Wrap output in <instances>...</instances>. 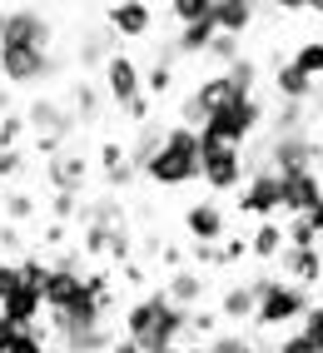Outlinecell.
I'll return each instance as SVG.
<instances>
[{
	"instance_id": "ffe728a7",
	"label": "cell",
	"mask_w": 323,
	"mask_h": 353,
	"mask_svg": "<svg viewBox=\"0 0 323 353\" xmlns=\"http://www.w3.org/2000/svg\"><path fill=\"white\" fill-rule=\"evenodd\" d=\"M284 249H289V234H284V224H279V219H259V224L249 229V259H259L264 269L279 264Z\"/></svg>"
},
{
	"instance_id": "ba28073f",
	"label": "cell",
	"mask_w": 323,
	"mask_h": 353,
	"mask_svg": "<svg viewBox=\"0 0 323 353\" xmlns=\"http://www.w3.org/2000/svg\"><path fill=\"white\" fill-rule=\"evenodd\" d=\"M318 139L304 130V134H273L269 139V154H259L253 164H269L273 174H298V170H318ZM249 164V170H253Z\"/></svg>"
},
{
	"instance_id": "f1b7e54d",
	"label": "cell",
	"mask_w": 323,
	"mask_h": 353,
	"mask_svg": "<svg viewBox=\"0 0 323 353\" xmlns=\"http://www.w3.org/2000/svg\"><path fill=\"white\" fill-rule=\"evenodd\" d=\"M289 60H293L298 70H304V75H309L313 85L323 80V40H304V45H298V50H293Z\"/></svg>"
},
{
	"instance_id": "8d00e7d4",
	"label": "cell",
	"mask_w": 323,
	"mask_h": 353,
	"mask_svg": "<svg viewBox=\"0 0 323 353\" xmlns=\"http://www.w3.org/2000/svg\"><path fill=\"white\" fill-rule=\"evenodd\" d=\"M284 234H289V249H313V244H318V234H313L309 214H298V219H289V224H284Z\"/></svg>"
},
{
	"instance_id": "d4e9b609",
	"label": "cell",
	"mask_w": 323,
	"mask_h": 353,
	"mask_svg": "<svg viewBox=\"0 0 323 353\" xmlns=\"http://www.w3.org/2000/svg\"><path fill=\"white\" fill-rule=\"evenodd\" d=\"M35 214H40V199L30 190H6L0 194V219L6 224H30Z\"/></svg>"
},
{
	"instance_id": "7a4b0ae2",
	"label": "cell",
	"mask_w": 323,
	"mask_h": 353,
	"mask_svg": "<svg viewBox=\"0 0 323 353\" xmlns=\"http://www.w3.org/2000/svg\"><path fill=\"white\" fill-rule=\"evenodd\" d=\"M253 85H259V65H253L249 55L234 60L229 70H219V75H204L189 95L179 100V120L174 125H189V130H204V120H209L214 110L234 105V100H249Z\"/></svg>"
},
{
	"instance_id": "484cf974",
	"label": "cell",
	"mask_w": 323,
	"mask_h": 353,
	"mask_svg": "<svg viewBox=\"0 0 323 353\" xmlns=\"http://www.w3.org/2000/svg\"><path fill=\"white\" fill-rule=\"evenodd\" d=\"M204 353H259V339L244 334V328H219V334L204 343Z\"/></svg>"
},
{
	"instance_id": "9f6ffc18",
	"label": "cell",
	"mask_w": 323,
	"mask_h": 353,
	"mask_svg": "<svg viewBox=\"0 0 323 353\" xmlns=\"http://www.w3.org/2000/svg\"><path fill=\"white\" fill-rule=\"evenodd\" d=\"M259 353H273V343H259Z\"/></svg>"
},
{
	"instance_id": "ee69618b",
	"label": "cell",
	"mask_w": 323,
	"mask_h": 353,
	"mask_svg": "<svg viewBox=\"0 0 323 353\" xmlns=\"http://www.w3.org/2000/svg\"><path fill=\"white\" fill-rule=\"evenodd\" d=\"M15 289H20V264L15 259H0V303H6Z\"/></svg>"
},
{
	"instance_id": "f35d334b",
	"label": "cell",
	"mask_w": 323,
	"mask_h": 353,
	"mask_svg": "<svg viewBox=\"0 0 323 353\" xmlns=\"http://www.w3.org/2000/svg\"><path fill=\"white\" fill-rule=\"evenodd\" d=\"M273 353H318V343L304 334V328H289V334L273 339Z\"/></svg>"
},
{
	"instance_id": "5b68a950",
	"label": "cell",
	"mask_w": 323,
	"mask_h": 353,
	"mask_svg": "<svg viewBox=\"0 0 323 353\" xmlns=\"http://www.w3.org/2000/svg\"><path fill=\"white\" fill-rule=\"evenodd\" d=\"M264 120H269V110H264V100H259V95L234 100V105H224V110H214L209 120H204L199 145H234V150H244L249 139L264 130Z\"/></svg>"
},
{
	"instance_id": "db71d44e",
	"label": "cell",
	"mask_w": 323,
	"mask_h": 353,
	"mask_svg": "<svg viewBox=\"0 0 323 353\" xmlns=\"http://www.w3.org/2000/svg\"><path fill=\"white\" fill-rule=\"evenodd\" d=\"M6 114H10V85L0 90V120H6Z\"/></svg>"
},
{
	"instance_id": "30bf717a",
	"label": "cell",
	"mask_w": 323,
	"mask_h": 353,
	"mask_svg": "<svg viewBox=\"0 0 323 353\" xmlns=\"http://www.w3.org/2000/svg\"><path fill=\"white\" fill-rule=\"evenodd\" d=\"M100 90H105V100L114 110H125L129 100L145 95V65L134 60V55H125V50H114L105 60V70H100Z\"/></svg>"
},
{
	"instance_id": "836d02e7",
	"label": "cell",
	"mask_w": 323,
	"mask_h": 353,
	"mask_svg": "<svg viewBox=\"0 0 323 353\" xmlns=\"http://www.w3.org/2000/svg\"><path fill=\"white\" fill-rule=\"evenodd\" d=\"M25 134H30V125H25V114H6L0 120V150H25Z\"/></svg>"
},
{
	"instance_id": "3957f363",
	"label": "cell",
	"mask_w": 323,
	"mask_h": 353,
	"mask_svg": "<svg viewBox=\"0 0 323 353\" xmlns=\"http://www.w3.org/2000/svg\"><path fill=\"white\" fill-rule=\"evenodd\" d=\"M253 294H259V309H253V328L259 334H289V328H298L304 323V314L313 309V289H298V284H289L284 274H253Z\"/></svg>"
},
{
	"instance_id": "4fadbf2b",
	"label": "cell",
	"mask_w": 323,
	"mask_h": 353,
	"mask_svg": "<svg viewBox=\"0 0 323 353\" xmlns=\"http://www.w3.org/2000/svg\"><path fill=\"white\" fill-rule=\"evenodd\" d=\"M184 234H189V244H224V239H229V214H224V204L194 199L189 209H184Z\"/></svg>"
},
{
	"instance_id": "8992f818",
	"label": "cell",
	"mask_w": 323,
	"mask_h": 353,
	"mask_svg": "<svg viewBox=\"0 0 323 353\" xmlns=\"http://www.w3.org/2000/svg\"><path fill=\"white\" fill-rule=\"evenodd\" d=\"M199 179L209 194H239L249 179V154L234 145H199Z\"/></svg>"
},
{
	"instance_id": "f5cc1de1",
	"label": "cell",
	"mask_w": 323,
	"mask_h": 353,
	"mask_svg": "<svg viewBox=\"0 0 323 353\" xmlns=\"http://www.w3.org/2000/svg\"><path fill=\"white\" fill-rule=\"evenodd\" d=\"M309 224H313V234H318V239H323V204L313 209V214H309Z\"/></svg>"
},
{
	"instance_id": "ac0fdd59",
	"label": "cell",
	"mask_w": 323,
	"mask_h": 353,
	"mask_svg": "<svg viewBox=\"0 0 323 353\" xmlns=\"http://www.w3.org/2000/svg\"><path fill=\"white\" fill-rule=\"evenodd\" d=\"M279 269H284L289 284H298V289H318V284H323V249H318V244H313V249H284Z\"/></svg>"
},
{
	"instance_id": "44dd1931",
	"label": "cell",
	"mask_w": 323,
	"mask_h": 353,
	"mask_svg": "<svg viewBox=\"0 0 323 353\" xmlns=\"http://www.w3.org/2000/svg\"><path fill=\"white\" fill-rule=\"evenodd\" d=\"M100 179H105V190H110V194L129 190L134 164H129V150L120 145V139H105V145H100Z\"/></svg>"
},
{
	"instance_id": "11a10c76",
	"label": "cell",
	"mask_w": 323,
	"mask_h": 353,
	"mask_svg": "<svg viewBox=\"0 0 323 353\" xmlns=\"http://www.w3.org/2000/svg\"><path fill=\"white\" fill-rule=\"evenodd\" d=\"M309 10H313V15H323V0H309Z\"/></svg>"
},
{
	"instance_id": "7402d4cb",
	"label": "cell",
	"mask_w": 323,
	"mask_h": 353,
	"mask_svg": "<svg viewBox=\"0 0 323 353\" xmlns=\"http://www.w3.org/2000/svg\"><path fill=\"white\" fill-rule=\"evenodd\" d=\"M253 20H259V0H214V26L219 35H239L253 30Z\"/></svg>"
},
{
	"instance_id": "9a60e30c",
	"label": "cell",
	"mask_w": 323,
	"mask_h": 353,
	"mask_svg": "<svg viewBox=\"0 0 323 353\" xmlns=\"http://www.w3.org/2000/svg\"><path fill=\"white\" fill-rule=\"evenodd\" d=\"M105 26L114 30V40H149L154 30V10L145 6V0H114V6L105 10Z\"/></svg>"
},
{
	"instance_id": "2e32d148",
	"label": "cell",
	"mask_w": 323,
	"mask_h": 353,
	"mask_svg": "<svg viewBox=\"0 0 323 353\" xmlns=\"http://www.w3.org/2000/svg\"><path fill=\"white\" fill-rule=\"evenodd\" d=\"M165 294L174 309H204V294H209V274L204 269H194V264H184V269H174V274H165Z\"/></svg>"
},
{
	"instance_id": "d590c367",
	"label": "cell",
	"mask_w": 323,
	"mask_h": 353,
	"mask_svg": "<svg viewBox=\"0 0 323 353\" xmlns=\"http://www.w3.org/2000/svg\"><path fill=\"white\" fill-rule=\"evenodd\" d=\"M304 125H309L304 105H279V114H273V134H304Z\"/></svg>"
},
{
	"instance_id": "f907efd6",
	"label": "cell",
	"mask_w": 323,
	"mask_h": 353,
	"mask_svg": "<svg viewBox=\"0 0 323 353\" xmlns=\"http://www.w3.org/2000/svg\"><path fill=\"white\" fill-rule=\"evenodd\" d=\"M269 6H279V10H309V0H269Z\"/></svg>"
},
{
	"instance_id": "4316f807",
	"label": "cell",
	"mask_w": 323,
	"mask_h": 353,
	"mask_svg": "<svg viewBox=\"0 0 323 353\" xmlns=\"http://www.w3.org/2000/svg\"><path fill=\"white\" fill-rule=\"evenodd\" d=\"M114 55V30L105 26V30H90L85 40H80V65H100L105 70V60Z\"/></svg>"
},
{
	"instance_id": "d6a6232c",
	"label": "cell",
	"mask_w": 323,
	"mask_h": 353,
	"mask_svg": "<svg viewBox=\"0 0 323 353\" xmlns=\"http://www.w3.org/2000/svg\"><path fill=\"white\" fill-rule=\"evenodd\" d=\"M70 114L90 125V120H95V114H100V90H90V85L80 80V85L70 90Z\"/></svg>"
},
{
	"instance_id": "603a6c76",
	"label": "cell",
	"mask_w": 323,
	"mask_h": 353,
	"mask_svg": "<svg viewBox=\"0 0 323 353\" xmlns=\"http://www.w3.org/2000/svg\"><path fill=\"white\" fill-rule=\"evenodd\" d=\"M0 314H6L15 328H35V323H45V294L20 284V289H15L6 303H0Z\"/></svg>"
},
{
	"instance_id": "4dcf8cb0",
	"label": "cell",
	"mask_w": 323,
	"mask_h": 353,
	"mask_svg": "<svg viewBox=\"0 0 323 353\" xmlns=\"http://www.w3.org/2000/svg\"><path fill=\"white\" fill-rule=\"evenodd\" d=\"M169 15L179 26H199V20H214V0H169Z\"/></svg>"
},
{
	"instance_id": "5bb4252c",
	"label": "cell",
	"mask_w": 323,
	"mask_h": 353,
	"mask_svg": "<svg viewBox=\"0 0 323 353\" xmlns=\"http://www.w3.org/2000/svg\"><path fill=\"white\" fill-rule=\"evenodd\" d=\"M284 179V219L313 214L323 204V174L318 170H298V174H279Z\"/></svg>"
},
{
	"instance_id": "e575fe53",
	"label": "cell",
	"mask_w": 323,
	"mask_h": 353,
	"mask_svg": "<svg viewBox=\"0 0 323 353\" xmlns=\"http://www.w3.org/2000/svg\"><path fill=\"white\" fill-rule=\"evenodd\" d=\"M120 229V224H114ZM114 229H105V224H85V234H80V249L90 254V259H110V234Z\"/></svg>"
},
{
	"instance_id": "e0dca14e",
	"label": "cell",
	"mask_w": 323,
	"mask_h": 353,
	"mask_svg": "<svg viewBox=\"0 0 323 353\" xmlns=\"http://www.w3.org/2000/svg\"><path fill=\"white\" fill-rule=\"evenodd\" d=\"M253 309H259V294H253V279H234V284H224L219 294V319L229 328H253Z\"/></svg>"
},
{
	"instance_id": "b9f144b4",
	"label": "cell",
	"mask_w": 323,
	"mask_h": 353,
	"mask_svg": "<svg viewBox=\"0 0 323 353\" xmlns=\"http://www.w3.org/2000/svg\"><path fill=\"white\" fill-rule=\"evenodd\" d=\"M30 164V150H0V179H20Z\"/></svg>"
},
{
	"instance_id": "52a82bcc",
	"label": "cell",
	"mask_w": 323,
	"mask_h": 353,
	"mask_svg": "<svg viewBox=\"0 0 323 353\" xmlns=\"http://www.w3.org/2000/svg\"><path fill=\"white\" fill-rule=\"evenodd\" d=\"M239 204V214L249 219H279L284 214V179L269 170V164H253L249 179H244V190L234 194Z\"/></svg>"
},
{
	"instance_id": "277c9868",
	"label": "cell",
	"mask_w": 323,
	"mask_h": 353,
	"mask_svg": "<svg viewBox=\"0 0 323 353\" xmlns=\"http://www.w3.org/2000/svg\"><path fill=\"white\" fill-rule=\"evenodd\" d=\"M140 174L149 184H159V190H189V184H199V130L169 125L165 145L154 150V159L145 164Z\"/></svg>"
},
{
	"instance_id": "681fc988",
	"label": "cell",
	"mask_w": 323,
	"mask_h": 353,
	"mask_svg": "<svg viewBox=\"0 0 323 353\" xmlns=\"http://www.w3.org/2000/svg\"><path fill=\"white\" fill-rule=\"evenodd\" d=\"M110 353H145V348H140V343H134V339H125V334H120V339H114V343H110Z\"/></svg>"
},
{
	"instance_id": "7c38bea8",
	"label": "cell",
	"mask_w": 323,
	"mask_h": 353,
	"mask_svg": "<svg viewBox=\"0 0 323 353\" xmlns=\"http://www.w3.org/2000/svg\"><path fill=\"white\" fill-rule=\"evenodd\" d=\"M85 179H90V154H80L75 145H65L60 154L45 159V184L55 194H85Z\"/></svg>"
},
{
	"instance_id": "bcb514c9",
	"label": "cell",
	"mask_w": 323,
	"mask_h": 353,
	"mask_svg": "<svg viewBox=\"0 0 323 353\" xmlns=\"http://www.w3.org/2000/svg\"><path fill=\"white\" fill-rule=\"evenodd\" d=\"M20 244H25V234H20V224H6V219H0V259H6L10 249H20Z\"/></svg>"
},
{
	"instance_id": "6f0895ef",
	"label": "cell",
	"mask_w": 323,
	"mask_h": 353,
	"mask_svg": "<svg viewBox=\"0 0 323 353\" xmlns=\"http://www.w3.org/2000/svg\"><path fill=\"white\" fill-rule=\"evenodd\" d=\"M6 6H25V0H6Z\"/></svg>"
},
{
	"instance_id": "ab89813d",
	"label": "cell",
	"mask_w": 323,
	"mask_h": 353,
	"mask_svg": "<svg viewBox=\"0 0 323 353\" xmlns=\"http://www.w3.org/2000/svg\"><path fill=\"white\" fill-rule=\"evenodd\" d=\"M239 259H249V234H229L219 244V269H234Z\"/></svg>"
},
{
	"instance_id": "f546056e",
	"label": "cell",
	"mask_w": 323,
	"mask_h": 353,
	"mask_svg": "<svg viewBox=\"0 0 323 353\" xmlns=\"http://www.w3.org/2000/svg\"><path fill=\"white\" fill-rule=\"evenodd\" d=\"M15 264H20V284L45 294V284H50V259H40V254H25V259H15Z\"/></svg>"
},
{
	"instance_id": "c3c4849f",
	"label": "cell",
	"mask_w": 323,
	"mask_h": 353,
	"mask_svg": "<svg viewBox=\"0 0 323 353\" xmlns=\"http://www.w3.org/2000/svg\"><path fill=\"white\" fill-rule=\"evenodd\" d=\"M159 259H165V269H169V274L184 269V249H179V244H165V249H159Z\"/></svg>"
},
{
	"instance_id": "cb8c5ba5",
	"label": "cell",
	"mask_w": 323,
	"mask_h": 353,
	"mask_svg": "<svg viewBox=\"0 0 323 353\" xmlns=\"http://www.w3.org/2000/svg\"><path fill=\"white\" fill-rule=\"evenodd\" d=\"M273 90H279V105H309L318 85H313L293 60H284L279 70H273Z\"/></svg>"
},
{
	"instance_id": "680465c9",
	"label": "cell",
	"mask_w": 323,
	"mask_h": 353,
	"mask_svg": "<svg viewBox=\"0 0 323 353\" xmlns=\"http://www.w3.org/2000/svg\"><path fill=\"white\" fill-rule=\"evenodd\" d=\"M50 353H65V348H50Z\"/></svg>"
},
{
	"instance_id": "83f0119b",
	"label": "cell",
	"mask_w": 323,
	"mask_h": 353,
	"mask_svg": "<svg viewBox=\"0 0 323 353\" xmlns=\"http://www.w3.org/2000/svg\"><path fill=\"white\" fill-rule=\"evenodd\" d=\"M169 90H174V65L169 60H149L145 65V95L149 100H165Z\"/></svg>"
},
{
	"instance_id": "1f68e13d",
	"label": "cell",
	"mask_w": 323,
	"mask_h": 353,
	"mask_svg": "<svg viewBox=\"0 0 323 353\" xmlns=\"http://www.w3.org/2000/svg\"><path fill=\"white\" fill-rule=\"evenodd\" d=\"M204 60H214L219 70H229L234 60H244V40H239V35H214V40H209V55H204Z\"/></svg>"
},
{
	"instance_id": "9c48e42d",
	"label": "cell",
	"mask_w": 323,
	"mask_h": 353,
	"mask_svg": "<svg viewBox=\"0 0 323 353\" xmlns=\"http://www.w3.org/2000/svg\"><path fill=\"white\" fill-rule=\"evenodd\" d=\"M55 26L30 6H0V45H30V50H50Z\"/></svg>"
},
{
	"instance_id": "8fae6325",
	"label": "cell",
	"mask_w": 323,
	"mask_h": 353,
	"mask_svg": "<svg viewBox=\"0 0 323 353\" xmlns=\"http://www.w3.org/2000/svg\"><path fill=\"white\" fill-rule=\"evenodd\" d=\"M60 70L50 50H30V45H0V75L6 85H40Z\"/></svg>"
},
{
	"instance_id": "7dc6e473",
	"label": "cell",
	"mask_w": 323,
	"mask_h": 353,
	"mask_svg": "<svg viewBox=\"0 0 323 353\" xmlns=\"http://www.w3.org/2000/svg\"><path fill=\"white\" fill-rule=\"evenodd\" d=\"M65 234H70V224L50 219V224H45V244H50V249H60V244H65Z\"/></svg>"
},
{
	"instance_id": "6da1fadb",
	"label": "cell",
	"mask_w": 323,
	"mask_h": 353,
	"mask_svg": "<svg viewBox=\"0 0 323 353\" xmlns=\"http://www.w3.org/2000/svg\"><path fill=\"white\" fill-rule=\"evenodd\" d=\"M189 314L194 309H174L165 294H140L134 303H125V319H120V334L134 339L145 353H159V348H174L189 339Z\"/></svg>"
},
{
	"instance_id": "7bdbcfd3",
	"label": "cell",
	"mask_w": 323,
	"mask_h": 353,
	"mask_svg": "<svg viewBox=\"0 0 323 353\" xmlns=\"http://www.w3.org/2000/svg\"><path fill=\"white\" fill-rule=\"evenodd\" d=\"M120 114H125V120H129L134 130H140V125H149V120H154V100H149V95H140V100H129Z\"/></svg>"
},
{
	"instance_id": "74e56055",
	"label": "cell",
	"mask_w": 323,
	"mask_h": 353,
	"mask_svg": "<svg viewBox=\"0 0 323 353\" xmlns=\"http://www.w3.org/2000/svg\"><path fill=\"white\" fill-rule=\"evenodd\" d=\"M219 323H224L219 309H214V314H209V309H194V314H189V339H204V343H209V339L219 334Z\"/></svg>"
},
{
	"instance_id": "816d5d0a",
	"label": "cell",
	"mask_w": 323,
	"mask_h": 353,
	"mask_svg": "<svg viewBox=\"0 0 323 353\" xmlns=\"http://www.w3.org/2000/svg\"><path fill=\"white\" fill-rule=\"evenodd\" d=\"M159 353H204V343H174V348H159Z\"/></svg>"
},
{
	"instance_id": "60d3db41",
	"label": "cell",
	"mask_w": 323,
	"mask_h": 353,
	"mask_svg": "<svg viewBox=\"0 0 323 353\" xmlns=\"http://www.w3.org/2000/svg\"><path fill=\"white\" fill-rule=\"evenodd\" d=\"M50 214H55L60 224H70V219L85 214V199H80V194H50Z\"/></svg>"
},
{
	"instance_id": "d6986e66",
	"label": "cell",
	"mask_w": 323,
	"mask_h": 353,
	"mask_svg": "<svg viewBox=\"0 0 323 353\" xmlns=\"http://www.w3.org/2000/svg\"><path fill=\"white\" fill-rule=\"evenodd\" d=\"M50 323H35V328H15L6 314H0V353H50Z\"/></svg>"
},
{
	"instance_id": "f6af8a7d",
	"label": "cell",
	"mask_w": 323,
	"mask_h": 353,
	"mask_svg": "<svg viewBox=\"0 0 323 353\" xmlns=\"http://www.w3.org/2000/svg\"><path fill=\"white\" fill-rule=\"evenodd\" d=\"M298 328H304V334H309V339L318 343V353H323V299H318L313 309L304 314V323H298Z\"/></svg>"
}]
</instances>
